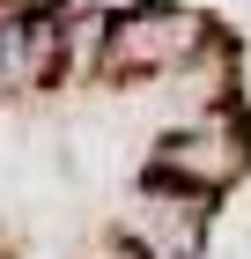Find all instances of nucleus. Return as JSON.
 <instances>
[{"label":"nucleus","instance_id":"nucleus-1","mask_svg":"<svg viewBox=\"0 0 251 259\" xmlns=\"http://www.w3.org/2000/svg\"><path fill=\"white\" fill-rule=\"evenodd\" d=\"M244 163H251V111L244 104H214V111H192L185 126H170V134L155 141V156H148L140 178L214 200L222 185L244 178Z\"/></svg>","mask_w":251,"mask_h":259},{"label":"nucleus","instance_id":"nucleus-2","mask_svg":"<svg viewBox=\"0 0 251 259\" xmlns=\"http://www.w3.org/2000/svg\"><path fill=\"white\" fill-rule=\"evenodd\" d=\"M207 15L192 8H170V0H133V8H111V37H104V81L133 74V81H163L207 45Z\"/></svg>","mask_w":251,"mask_h":259},{"label":"nucleus","instance_id":"nucleus-3","mask_svg":"<svg viewBox=\"0 0 251 259\" xmlns=\"http://www.w3.org/2000/svg\"><path fill=\"white\" fill-rule=\"evenodd\" d=\"M118 237H126V252H140V259H199V244H207V200L140 178L133 207L118 215Z\"/></svg>","mask_w":251,"mask_h":259},{"label":"nucleus","instance_id":"nucleus-4","mask_svg":"<svg viewBox=\"0 0 251 259\" xmlns=\"http://www.w3.org/2000/svg\"><path fill=\"white\" fill-rule=\"evenodd\" d=\"M59 81V0H22L0 15V97H37Z\"/></svg>","mask_w":251,"mask_h":259},{"label":"nucleus","instance_id":"nucleus-5","mask_svg":"<svg viewBox=\"0 0 251 259\" xmlns=\"http://www.w3.org/2000/svg\"><path fill=\"white\" fill-rule=\"evenodd\" d=\"M104 37H111V8H59V74L104 81Z\"/></svg>","mask_w":251,"mask_h":259}]
</instances>
